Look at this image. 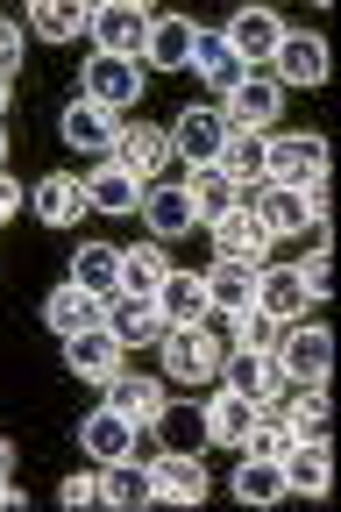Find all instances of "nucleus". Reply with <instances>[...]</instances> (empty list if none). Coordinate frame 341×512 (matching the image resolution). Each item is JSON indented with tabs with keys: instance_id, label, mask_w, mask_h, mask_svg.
Listing matches in <instances>:
<instances>
[{
	"instance_id": "31",
	"label": "nucleus",
	"mask_w": 341,
	"mask_h": 512,
	"mask_svg": "<svg viewBox=\"0 0 341 512\" xmlns=\"http://www.w3.org/2000/svg\"><path fill=\"white\" fill-rule=\"evenodd\" d=\"M100 505H107V512L157 505V498H150V470H135V463H100Z\"/></svg>"
},
{
	"instance_id": "15",
	"label": "nucleus",
	"mask_w": 341,
	"mask_h": 512,
	"mask_svg": "<svg viewBox=\"0 0 341 512\" xmlns=\"http://www.w3.org/2000/svg\"><path fill=\"white\" fill-rule=\"evenodd\" d=\"M107 406H114L121 420H135V427H157V420L171 413L164 384H157V377H135V370H114V377H107Z\"/></svg>"
},
{
	"instance_id": "12",
	"label": "nucleus",
	"mask_w": 341,
	"mask_h": 512,
	"mask_svg": "<svg viewBox=\"0 0 341 512\" xmlns=\"http://www.w3.org/2000/svg\"><path fill=\"white\" fill-rule=\"evenodd\" d=\"M221 377H228V392H235V399H249V406H263V399H285V370H278V356L228 349V356H221Z\"/></svg>"
},
{
	"instance_id": "26",
	"label": "nucleus",
	"mask_w": 341,
	"mask_h": 512,
	"mask_svg": "<svg viewBox=\"0 0 341 512\" xmlns=\"http://www.w3.org/2000/svg\"><path fill=\"white\" fill-rule=\"evenodd\" d=\"M185 192H192V207H199V221H221L228 207H242L249 192L221 171V164H192V178H185Z\"/></svg>"
},
{
	"instance_id": "44",
	"label": "nucleus",
	"mask_w": 341,
	"mask_h": 512,
	"mask_svg": "<svg viewBox=\"0 0 341 512\" xmlns=\"http://www.w3.org/2000/svg\"><path fill=\"white\" fill-rule=\"evenodd\" d=\"M22 200H29V192H22V185H15L8 171H0V228H8V221H15V207H22Z\"/></svg>"
},
{
	"instance_id": "2",
	"label": "nucleus",
	"mask_w": 341,
	"mask_h": 512,
	"mask_svg": "<svg viewBox=\"0 0 341 512\" xmlns=\"http://www.w3.org/2000/svg\"><path fill=\"white\" fill-rule=\"evenodd\" d=\"M263 185H292V192H320V200H327V143L320 136L263 143Z\"/></svg>"
},
{
	"instance_id": "9",
	"label": "nucleus",
	"mask_w": 341,
	"mask_h": 512,
	"mask_svg": "<svg viewBox=\"0 0 341 512\" xmlns=\"http://www.w3.org/2000/svg\"><path fill=\"white\" fill-rule=\"evenodd\" d=\"M256 214H263L270 235H313L327 221V200H320V192H292V185H263Z\"/></svg>"
},
{
	"instance_id": "20",
	"label": "nucleus",
	"mask_w": 341,
	"mask_h": 512,
	"mask_svg": "<svg viewBox=\"0 0 341 512\" xmlns=\"http://www.w3.org/2000/svg\"><path fill=\"white\" fill-rule=\"evenodd\" d=\"M121 356H128V349L107 335V320H100V328H86V335H64V363H72L86 384H107V377L121 370Z\"/></svg>"
},
{
	"instance_id": "18",
	"label": "nucleus",
	"mask_w": 341,
	"mask_h": 512,
	"mask_svg": "<svg viewBox=\"0 0 341 512\" xmlns=\"http://www.w3.org/2000/svg\"><path fill=\"white\" fill-rule=\"evenodd\" d=\"M256 313L285 320V328H292L299 313H313V299H306V285H299L292 264H256Z\"/></svg>"
},
{
	"instance_id": "7",
	"label": "nucleus",
	"mask_w": 341,
	"mask_h": 512,
	"mask_svg": "<svg viewBox=\"0 0 341 512\" xmlns=\"http://www.w3.org/2000/svg\"><path fill=\"white\" fill-rule=\"evenodd\" d=\"M150 22H157V15L143 8V0H107V8H93V29H86V36H100L107 57H135V64H143Z\"/></svg>"
},
{
	"instance_id": "21",
	"label": "nucleus",
	"mask_w": 341,
	"mask_h": 512,
	"mask_svg": "<svg viewBox=\"0 0 341 512\" xmlns=\"http://www.w3.org/2000/svg\"><path fill=\"white\" fill-rule=\"evenodd\" d=\"M157 313H164V328H199V320H214L199 271H171V278L157 285Z\"/></svg>"
},
{
	"instance_id": "25",
	"label": "nucleus",
	"mask_w": 341,
	"mask_h": 512,
	"mask_svg": "<svg viewBox=\"0 0 341 512\" xmlns=\"http://www.w3.org/2000/svg\"><path fill=\"white\" fill-rule=\"evenodd\" d=\"M278 470H285V491H299V498H327V484H334L327 441H292Z\"/></svg>"
},
{
	"instance_id": "45",
	"label": "nucleus",
	"mask_w": 341,
	"mask_h": 512,
	"mask_svg": "<svg viewBox=\"0 0 341 512\" xmlns=\"http://www.w3.org/2000/svg\"><path fill=\"white\" fill-rule=\"evenodd\" d=\"M22 505H29V498H22L15 484H0V512H22Z\"/></svg>"
},
{
	"instance_id": "38",
	"label": "nucleus",
	"mask_w": 341,
	"mask_h": 512,
	"mask_svg": "<svg viewBox=\"0 0 341 512\" xmlns=\"http://www.w3.org/2000/svg\"><path fill=\"white\" fill-rule=\"evenodd\" d=\"M285 420H292V434L299 441H327V384H299V399H285Z\"/></svg>"
},
{
	"instance_id": "22",
	"label": "nucleus",
	"mask_w": 341,
	"mask_h": 512,
	"mask_svg": "<svg viewBox=\"0 0 341 512\" xmlns=\"http://www.w3.org/2000/svg\"><path fill=\"white\" fill-rule=\"evenodd\" d=\"M43 320H50L57 335H86V328H100V320H107V299H93L86 285H72V278H64V285L43 299Z\"/></svg>"
},
{
	"instance_id": "40",
	"label": "nucleus",
	"mask_w": 341,
	"mask_h": 512,
	"mask_svg": "<svg viewBox=\"0 0 341 512\" xmlns=\"http://www.w3.org/2000/svg\"><path fill=\"white\" fill-rule=\"evenodd\" d=\"M292 271H299L306 299H313V306H327V292H334V264H327V249H313L306 264H292Z\"/></svg>"
},
{
	"instance_id": "37",
	"label": "nucleus",
	"mask_w": 341,
	"mask_h": 512,
	"mask_svg": "<svg viewBox=\"0 0 341 512\" xmlns=\"http://www.w3.org/2000/svg\"><path fill=\"white\" fill-rule=\"evenodd\" d=\"M29 29L50 36V43H72V36L93 29V8H72V0H36V8H29Z\"/></svg>"
},
{
	"instance_id": "23",
	"label": "nucleus",
	"mask_w": 341,
	"mask_h": 512,
	"mask_svg": "<svg viewBox=\"0 0 341 512\" xmlns=\"http://www.w3.org/2000/svg\"><path fill=\"white\" fill-rule=\"evenodd\" d=\"M135 434H143L135 420H121L114 406H100V413L79 427V448H86L93 463H128V456H135Z\"/></svg>"
},
{
	"instance_id": "5",
	"label": "nucleus",
	"mask_w": 341,
	"mask_h": 512,
	"mask_svg": "<svg viewBox=\"0 0 341 512\" xmlns=\"http://www.w3.org/2000/svg\"><path fill=\"white\" fill-rule=\"evenodd\" d=\"M79 86H86L93 107L121 114V107L143 100V64H135V57H107V50H93V57H86V72H79Z\"/></svg>"
},
{
	"instance_id": "27",
	"label": "nucleus",
	"mask_w": 341,
	"mask_h": 512,
	"mask_svg": "<svg viewBox=\"0 0 341 512\" xmlns=\"http://www.w3.org/2000/svg\"><path fill=\"white\" fill-rule=\"evenodd\" d=\"M29 200H36V214L50 221V228H72L93 200H86V178H64V171H50L36 192H29Z\"/></svg>"
},
{
	"instance_id": "42",
	"label": "nucleus",
	"mask_w": 341,
	"mask_h": 512,
	"mask_svg": "<svg viewBox=\"0 0 341 512\" xmlns=\"http://www.w3.org/2000/svg\"><path fill=\"white\" fill-rule=\"evenodd\" d=\"M157 427L171 434V448H199V441H207V427H199V413H164Z\"/></svg>"
},
{
	"instance_id": "13",
	"label": "nucleus",
	"mask_w": 341,
	"mask_h": 512,
	"mask_svg": "<svg viewBox=\"0 0 341 512\" xmlns=\"http://www.w3.org/2000/svg\"><path fill=\"white\" fill-rule=\"evenodd\" d=\"M207 228H214V249H221V256H242V264H263V256H270V242H278V235L263 228L256 200L228 207V214H221V221H207Z\"/></svg>"
},
{
	"instance_id": "46",
	"label": "nucleus",
	"mask_w": 341,
	"mask_h": 512,
	"mask_svg": "<svg viewBox=\"0 0 341 512\" xmlns=\"http://www.w3.org/2000/svg\"><path fill=\"white\" fill-rule=\"evenodd\" d=\"M8 477H15V448H8V441H0V484H8Z\"/></svg>"
},
{
	"instance_id": "19",
	"label": "nucleus",
	"mask_w": 341,
	"mask_h": 512,
	"mask_svg": "<svg viewBox=\"0 0 341 512\" xmlns=\"http://www.w3.org/2000/svg\"><path fill=\"white\" fill-rule=\"evenodd\" d=\"M107 335L121 342V349H157L164 342V313H157V299H107Z\"/></svg>"
},
{
	"instance_id": "8",
	"label": "nucleus",
	"mask_w": 341,
	"mask_h": 512,
	"mask_svg": "<svg viewBox=\"0 0 341 512\" xmlns=\"http://www.w3.org/2000/svg\"><path fill=\"white\" fill-rule=\"evenodd\" d=\"M221 150H228L221 107H185V114L171 121V157H178V164H221Z\"/></svg>"
},
{
	"instance_id": "30",
	"label": "nucleus",
	"mask_w": 341,
	"mask_h": 512,
	"mask_svg": "<svg viewBox=\"0 0 341 512\" xmlns=\"http://www.w3.org/2000/svg\"><path fill=\"white\" fill-rule=\"evenodd\" d=\"M221 342L228 349H256V356H278V342H285V320H270V313H221Z\"/></svg>"
},
{
	"instance_id": "16",
	"label": "nucleus",
	"mask_w": 341,
	"mask_h": 512,
	"mask_svg": "<svg viewBox=\"0 0 341 512\" xmlns=\"http://www.w3.org/2000/svg\"><path fill=\"white\" fill-rule=\"evenodd\" d=\"M135 214L150 221L157 242H178V235L199 228V207H192V192H185V185H143V207H135Z\"/></svg>"
},
{
	"instance_id": "33",
	"label": "nucleus",
	"mask_w": 341,
	"mask_h": 512,
	"mask_svg": "<svg viewBox=\"0 0 341 512\" xmlns=\"http://www.w3.org/2000/svg\"><path fill=\"white\" fill-rule=\"evenodd\" d=\"M192 72L207 79V86H221V93L242 79V64H235V50H228L221 29H199V36H192Z\"/></svg>"
},
{
	"instance_id": "14",
	"label": "nucleus",
	"mask_w": 341,
	"mask_h": 512,
	"mask_svg": "<svg viewBox=\"0 0 341 512\" xmlns=\"http://www.w3.org/2000/svg\"><path fill=\"white\" fill-rule=\"evenodd\" d=\"M228 50H235V64H242V72H249V64H270V57H278V43H285V22L278 15H270V8H242L228 29Z\"/></svg>"
},
{
	"instance_id": "10",
	"label": "nucleus",
	"mask_w": 341,
	"mask_h": 512,
	"mask_svg": "<svg viewBox=\"0 0 341 512\" xmlns=\"http://www.w3.org/2000/svg\"><path fill=\"white\" fill-rule=\"evenodd\" d=\"M270 72H278V86H285V93H313V86H327V43H320L313 29L285 36V43H278V57H270Z\"/></svg>"
},
{
	"instance_id": "24",
	"label": "nucleus",
	"mask_w": 341,
	"mask_h": 512,
	"mask_svg": "<svg viewBox=\"0 0 341 512\" xmlns=\"http://www.w3.org/2000/svg\"><path fill=\"white\" fill-rule=\"evenodd\" d=\"M114 136H121V128H114L107 107H93V100H72V107H64V143H72L79 157H114Z\"/></svg>"
},
{
	"instance_id": "1",
	"label": "nucleus",
	"mask_w": 341,
	"mask_h": 512,
	"mask_svg": "<svg viewBox=\"0 0 341 512\" xmlns=\"http://www.w3.org/2000/svg\"><path fill=\"white\" fill-rule=\"evenodd\" d=\"M157 356H164L171 384H207V377H221L228 342H221V328H214V320H199V328H164Z\"/></svg>"
},
{
	"instance_id": "35",
	"label": "nucleus",
	"mask_w": 341,
	"mask_h": 512,
	"mask_svg": "<svg viewBox=\"0 0 341 512\" xmlns=\"http://www.w3.org/2000/svg\"><path fill=\"white\" fill-rule=\"evenodd\" d=\"M114 278H121V249H107V242H86V249L72 256V285H86L93 299H114Z\"/></svg>"
},
{
	"instance_id": "48",
	"label": "nucleus",
	"mask_w": 341,
	"mask_h": 512,
	"mask_svg": "<svg viewBox=\"0 0 341 512\" xmlns=\"http://www.w3.org/2000/svg\"><path fill=\"white\" fill-rule=\"evenodd\" d=\"M0 150H8V143H0Z\"/></svg>"
},
{
	"instance_id": "41",
	"label": "nucleus",
	"mask_w": 341,
	"mask_h": 512,
	"mask_svg": "<svg viewBox=\"0 0 341 512\" xmlns=\"http://www.w3.org/2000/svg\"><path fill=\"white\" fill-rule=\"evenodd\" d=\"M57 505L93 512V505H100V477H64V484H57Z\"/></svg>"
},
{
	"instance_id": "4",
	"label": "nucleus",
	"mask_w": 341,
	"mask_h": 512,
	"mask_svg": "<svg viewBox=\"0 0 341 512\" xmlns=\"http://www.w3.org/2000/svg\"><path fill=\"white\" fill-rule=\"evenodd\" d=\"M278 370H285V384H327V370H334V335L320 328V320H292L285 342H278Z\"/></svg>"
},
{
	"instance_id": "34",
	"label": "nucleus",
	"mask_w": 341,
	"mask_h": 512,
	"mask_svg": "<svg viewBox=\"0 0 341 512\" xmlns=\"http://www.w3.org/2000/svg\"><path fill=\"white\" fill-rule=\"evenodd\" d=\"M86 200H93L100 214H135V207H143V185H135L121 164H100V171L86 178Z\"/></svg>"
},
{
	"instance_id": "29",
	"label": "nucleus",
	"mask_w": 341,
	"mask_h": 512,
	"mask_svg": "<svg viewBox=\"0 0 341 512\" xmlns=\"http://www.w3.org/2000/svg\"><path fill=\"white\" fill-rule=\"evenodd\" d=\"M192 36H199V22H185V15H157L143 57L157 64V72H178V64H192Z\"/></svg>"
},
{
	"instance_id": "32",
	"label": "nucleus",
	"mask_w": 341,
	"mask_h": 512,
	"mask_svg": "<svg viewBox=\"0 0 341 512\" xmlns=\"http://www.w3.org/2000/svg\"><path fill=\"white\" fill-rule=\"evenodd\" d=\"M249 420H256V406H249V399H235L228 384H221V392H214L207 406H199V427H207V441H235V448H242Z\"/></svg>"
},
{
	"instance_id": "28",
	"label": "nucleus",
	"mask_w": 341,
	"mask_h": 512,
	"mask_svg": "<svg viewBox=\"0 0 341 512\" xmlns=\"http://www.w3.org/2000/svg\"><path fill=\"white\" fill-rule=\"evenodd\" d=\"M171 278V264H164V249L157 242H143V249H121V278H114V292L121 299H157V285Z\"/></svg>"
},
{
	"instance_id": "17",
	"label": "nucleus",
	"mask_w": 341,
	"mask_h": 512,
	"mask_svg": "<svg viewBox=\"0 0 341 512\" xmlns=\"http://www.w3.org/2000/svg\"><path fill=\"white\" fill-rule=\"evenodd\" d=\"M199 285H207L214 313H249L256 306V264H242V256H214V264L199 271Z\"/></svg>"
},
{
	"instance_id": "36",
	"label": "nucleus",
	"mask_w": 341,
	"mask_h": 512,
	"mask_svg": "<svg viewBox=\"0 0 341 512\" xmlns=\"http://www.w3.org/2000/svg\"><path fill=\"white\" fill-rule=\"evenodd\" d=\"M242 505H278L285 498V470L270 463V456H242V470H235V484H228Z\"/></svg>"
},
{
	"instance_id": "6",
	"label": "nucleus",
	"mask_w": 341,
	"mask_h": 512,
	"mask_svg": "<svg viewBox=\"0 0 341 512\" xmlns=\"http://www.w3.org/2000/svg\"><path fill=\"white\" fill-rule=\"evenodd\" d=\"M207 491H214V477H207V463H199L192 448H164L150 463V498L157 505H207Z\"/></svg>"
},
{
	"instance_id": "43",
	"label": "nucleus",
	"mask_w": 341,
	"mask_h": 512,
	"mask_svg": "<svg viewBox=\"0 0 341 512\" xmlns=\"http://www.w3.org/2000/svg\"><path fill=\"white\" fill-rule=\"evenodd\" d=\"M15 64H22V29L0 15V79H15Z\"/></svg>"
},
{
	"instance_id": "11",
	"label": "nucleus",
	"mask_w": 341,
	"mask_h": 512,
	"mask_svg": "<svg viewBox=\"0 0 341 512\" xmlns=\"http://www.w3.org/2000/svg\"><path fill=\"white\" fill-rule=\"evenodd\" d=\"M107 164H121L135 185H150V178L171 164V136H164V128H150V121H128L121 136H114V157H107Z\"/></svg>"
},
{
	"instance_id": "3",
	"label": "nucleus",
	"mask_w": 341,
	"mask_h": 512,
	"mask_svg": "<svg viewBox=\"0 0 341 512\" xmlns=\"http://www.w3.org/2000/svg\"><path fill=\"white\" fill-rule=\"evenodd\" d=\"M278 114H285V86H278V79H256V72H242V79L228 86V107H221L228 136H263Z\"/></svg>"
},
{
	"instance_id": "47",
	"label": "nucleus",
	"mask_w": 341,
	"mask_h": 512,
	"mask_svg": "<svg viewBox=\"0 0 341 512\" xmlns=\"http://www.w3.org/2000/svg\"><path fill=\"white\" fill-rule=\"evenodd\" d=\"M0 114H8V79H0Z\"/></svg>"
},
{
	"instance_id": "39",
	"label": "nucleus",
	"mask_w": 341,
	"mask_h": 512,
	"mask_svg": "<svg viewBox=\"0 0 341 512\" xmlns=\"http://www.w3.org/2000/svg\"><path fill=\"white\" fill-rule=\"evenodd\" d=\"M263 143H270V136H228V150H221V171H228L242 192L263 178Z\"/></svg>"
}]
</instances>
